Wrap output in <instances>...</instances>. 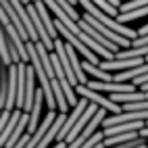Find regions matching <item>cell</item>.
<instances>
[{
  "label": "cell",
  "instance_id": "cell-1",
  "mask_svg": "<svg viewBox=\"0 0 148 148\" xmlns=\"http://www.w3.org/2000/svg\"><path fill=\"white\" fill-rule=\"evenodd\" d=\"M75 92H77V96H84V98H88L90 102H94V104H98V106H104L108 113H121V111H123L119 102H113L111 98H104L100 92L88 88L86 84H75Z\"/></svg>",
  "mask_w": 148,
  "mask_h": 148
},
{
  "label": "cell",
  "instance_id": "cell-2",
  "mask_svg": "<svg viewBox=\"0 0 148 148\" xmlns=\"http://www.w3.org/2000/svg\"><path fill=\"white\" fill-rule=\"evenodd\" d=\"M88 104H90V100H88V98H84V96L79 98V100H77V104L73 106V111H71V113L67 115V119H65L63 127H61V130H58L56 142H63L65 138H67V134L71 132V127H73V125H75V121H77V119H79V117H82V113L86 111V106H88Z\"/></svg>",
  "mask_w": 148,
  "mask_h": 148
},
{
  "label": "cell",
  "instance_id": "cell-3",
  "mask_svg": "<svg viewBox=\"0 0 148 148\" xmlns=\"http://www.w3.org/2000/svg\"><path fill=\"white\" fill-rule=\"evenodd\" d=\"M34 94H36V71L32 63L25 67V100H23V111L29 113L32 111V102H34Z\"/></svg>",
  "mask_w": 148,
  "mask_h": 148
},
{
  "label": "cell",
  "instance_id": "cell-4",
  "mask_svg": "<svg viewBox=\"0 0 148 148\" xmlns=\"http://www.w3.org/2000/svg\"><path fill=\"white\" fill-rule=\"evenodd\" d=\"M96 111H98V104H94V102H90V104H88V106H86V111L82 113V117H79V119L75 121V125L71 127V132L67 134V138H65V142H71L73 138H75V136L79 134V132L84 130L86 125H88V121H90L92 117H94V113H96Z\"/></svg>",
  "mask_w": 148,
  "mask_h": 148
},
{
  "label": "cell",
  "instance_id": "cell-5",
  "mask_svg": "<svg viewBox=\"0 0 148 148\" xmlns=\"http://www.w3.org/2000/svg\"><path fill=\"white\" fill-rule=\"evenodd\" d=\"M77 23L82 25V29H84V32H86L88 36H90V38H94V40H96L98 44H102V46L106 48V50H111V52H117V50H119V46H117L115 42H111L108 38H104L100 32H98V29H94L90 23L86 21V19H82V17H79V21H77Z\"/></svg>",
  "mask_w": 148,
  "mask_h": 148
},
{
  "label": "cell",
  "instance_id": "cell-6",
  "mask_svg": "<svg viewBox=\"0 0 148 148\" xmlns=\"http://www.w3.org/2000/svg\"><path fill=\"white\" fill-rule=\"evenodd\" d=\"M15 100H17V63L8 65V92H6V111L15 108Z\"/></svg>",
  "mask_w": 148,
  "mask_h": 148
},
{
  "label": "cell",
  "instance_id": "cell-7",
  "mask_svg": "<svg viewBox=\"0 0 148 148\" xmlns=\"http://www.w3.org/2000/svg\"><path fill=\"white\" fill-rule=\"evenodd\" d=\"M0 63H4V65L13 63L11 52H8V38H6V32H4L2 23H0Z\"/></svg>",
  "mask_w": 148,
  "mask_h": 148
},
{
  "label": "cell",
  "instance_id": "cell-8",
  "mask_svg": "<svg viewBox=\"0 0 148 148\" xmlns=\"http://www.w3.org/2000/svg\"><path fill=\"white\" fill-rule=\"evenodd\" d=\"M92 2H94L98 8H102L104 13H108L111 17H117V15H119V8H117V6H113L111 2H108V0H92Z\"/></svg>",
  "mask_w": 148,
  "mask_h": 148
},
{
  "label": "cell",
  "instance_id": "cell-9",
  "mask_svg": "<svg viewBox=\"0 0 148 148\" xmlns=\"http://www.w3.org/2000/svg\"><path fill=\"white\" fill-rule=\"evenodd\" d=\"M102 140H104V134L96 130V132H94V134H92L90 138H88V140H86V142H84V144H82L79 148H92L94 144H98V142H102Z\"/></svg>",
  "mask_w": 148,
  "mask_h": 148
},
{
  "label": "cell",
  "instance_id": "cell-10",
  "mask_svg": "<svg viewBox=\"0 0 148 148\" xmlns=\"http://www.w3.org/2000/svg\"><path fill=\"white\" fill-rule=\"evenodd\" d=\"M138 134H140V136L144 138V140H148V125H144V127H142V130L138 132Z\"/></svg>",
  "mask_w": 148,
  "mask_h": 148
},
{
  "label": "cell",
  "instance_id": "cell-11",
  "mask_svg": "<svg viewBox=\"0 0 148 148\" xmlns=\"http://www.w3.org/2000/svg\"><path fill=\"white\" fill-rule=\"evenodd\" d=\"M108 2H111L113 6H117V8H119V4H121V2H119V0H108Z\"/></svg>",
  "mask_w": 148,
  "mask_h": 148
},
{
  "label": "cell",
  "instance_id": "cell-12",
  "mask_svg": "<svg viewBox=\"0 0 148 148\" xmlns=\"http://www.w3.org/2000/svg\"><path fill=\"white\" fill-rule=\"evenodd\" d=\"M92 148H104V142H98V144H94Z\"/></svg>",
  "mask_w": 148,
  "mask_h": 148
},
{
  "label": "cell",
  "instance_id": "cell-13",
  "mask_svg": "<svg viewBox=\"0 0 148 148\" xmlns=\"http://www.w3.org/2000/svg\"><path fill=\"white\" fill-rule=\"evenodd\" d=\"M0 113H2V108H0Z\"/></svg>",
  "mask_w": 148,
  "mask_h": 148
}]
</instances>
